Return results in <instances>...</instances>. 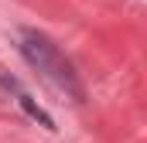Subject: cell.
<instances>
[{
	"label": "cell",
	"instance_id": "obj_2",
	"mask_svg": "<svg viewBox=\"0 0 147 143\" xmlns=\"http://www.w3.org/2000/svg\"><path fill=\"white\" fill-rule=\"evenodd\" d=\"M14 89H17V82H14ZM17 102H21V109H24V112H28L31 119H38V123H41L45 130H58V126H55V119H51V116H48L45 109L38 106V102L31 99V96H28V92H21V89H17Z\"/></svg>",
	"mask_w": 147,
	"mask_h": 143
},
{
	"label": "cell",
	"instance_id": "obj_1",
	"mask_svg": "<svg viewBox=\"0 0 147 143\" xmlns=\"http://www.w3.org/2000/svg\"><path fill=\"white\" fill-rule=\"evenodd\" d=\"M21 55L28 58L31 68H38L51 85H58L65 96H72L75 102L86 99V89H82V82H79V75H75L72 61L55 48L51 37L38 34V31H21Z\"/></svg>",
	"mask_w": 147,
	"mask_h": 143
}]
</instances>
